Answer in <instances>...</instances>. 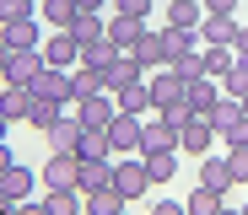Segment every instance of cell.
Here are the masks:
<instances>
[{
    "mask_svg": "<svg viewBox=\"0 0 248 215\" xmlns=\"http://www.w3.org/2000/svg\"><path fill=\"white\" fill-rule=\"evenodd\" d=\"M156 151H184V129L168 124L162 113L140 124V151H135V156H156Z\"/></svg>",
    "mask_w": 248,
    "mask_h": 215,
    "instance_id": "cell-1",
    "label": "cell"
},
{
    "mask_svg": "<svg viewBox=\"0 0 248 215\" xmlns=\"http://www.w3.org/2000/svg\"><path fill=\"white\" fill-rule=\"evenodd\" d=\"M146 86H151V102H156V108H168V102H184V97H189V81H184L173 65L151 70V75H146Z\"/></svg>",
    "mask_w": 248,
    "mask_h": 215,
    "instance_id": "cell-2",
    "label": "cell"
},
{
    "mask_svg": "<svg viewBox=\"0 0 248 215\" xmlns=\"http://www.w3.org/2000/svg\"><path fill=\"white\" fill-rule=\"evenodd\" d=\"M44 65H49L44 49H6V81H11V86H32Z\"/></svg>",
    "mask_w": 248,
    "mask_h": 215,
    "instance_id": "cell-3",
    "label": "cell"
},
{
    "mask_svg": "<svg viewBox=\"0 0 248 215\" xmlns=\"http://www.w3.org/2000/svg\"><path fill=\"white\" fill-rule=\"evenodd\" d=\"M113 188H119L124 199H140V194L151 188V172H146V156H130V161H119V167H113Z\"/></svg>",
    "mask_w": 248,
    "mask_h": 215,
    "instance_id": "cell-4",
    "label": "cell"
},
{
    "mask_svg": "<svg viewBox=\"0 0 248 215\" xmlns=\"http://www.w3.org/2000/svg\"><path fill=\"white\" fill-rule=\"evenodd\" d=\"M32 178H38V172H27L22 161H6V167H0V199H6V204H27L32 199Z\"/></svg>",
    "mask_w": 248,
    "mask_h": 215,
    "instance_id": "cell-5",
    "label": "cell"
},
{
    "mask_svg": "<svg viewBox=\"0 0 248 215\" xmlns=\"http://www.w3.org/2000/svg\"><path fill=\"white\" fill-rule=\"evenodd\" d=\"M49 188H76V178H81V156H70V151H49V161H44V172H38Z\"/></svg>",
    "mask_w": 248,
    "mask_h": 215,
    "instance_id": "cell-6",
    "label": "cell"
},
{
    "mask_svg": "<svg viewBox=\"0 0 248 215\" xmlns=\"http://www.w3.org/2000/svg\"><path fill=\"white\" fill-rule=\"evenodd\" d=\"M113 113H119V97H113V92H97V97H87V102H76V118L87 124V129H108Z\"/></svg>",
    "mask_w": 248,
    "mask_h": 215,
    "instance_id": "cell-7",
    "label": "cell"
},
{
    "mask_svg": "<svg viewBox=\"0 0 248 215\" xmlns=\"http://www.w3.org/2000/svg\"><path fill=\"white\" fill-rule=\"evenodd\" d=\"M140 113H113V124H108V140H113V151H140Z\"/></svg>",
    "mask_w": 248,
    "mask_h": 215,
    "instance_id": "cell-8",
    "label": "cell"
},
{
    "mask_svg": "<svg viewBox=\"0 0 248 215\" xmlns=\"http://www.w3.org/2000/svg\"><path fill=\"white\" fill-rule=\"evenodd\" d=\"M200 183H205V188H216V194L227 199V194H232V183H237V178H232V161L205 151V156H200Z\"/></svg>",
    "mask_w": 248,
    "mask_h": 215,
    "instance_id": "cell-9",
    "label": "cell"
},
{
    "mask_svg": "<svg viewBox=\"0 0 248 215\" xmlns=\"http://www.w3.org/2000/svg\"><path fill=\"white\" fill-rule=\"evenodd\" d=\"M76 108L70 102H54V97H32V108H27V129H54V124H65Z\"/></svg>",
    "mask_w": 248,
    "mask_h": 215,
    "instance_id": "cell-10",
    "label": "cell"
},
{
    "mask_svg": "<svg viewBox=\"0 0 248 215\" xmlns=\"http://www.w3.org/2000/svg\"><path fill=\"white\" fill-rule=\"evenodd\" d=\"M27 108H32V92L27 86H0V124H27Z\"/></svg>",
    "mask_w": 248,
    "mask_h": 215,
    "instance_id": "cell-11",
    "label": "cell"
},
{
    "mask_svg": "<svg viewBox=\"0 0 248 215\" xmlns=\"http://www.w3.org/2000/svg\"><path fill=\"white\" fill-rule=\"evenodd\" d=\"M146 32H151L146 16H113V22H108V43H119V54H130Z\"/></svg>",
    "mask_w": 248,
    "mask_h": 215,
    "instance_id": "cell-12",
    "label": "cell"
},
{
    "mask_svg": "<svg viewBox=\"0 0 248 215\" xmlns=\"http://www.w3.org/2000/svg\"><path fill=\"white\" fill-rule=\"evenodd\" d=\"M237 16H205L200 22V49H216V43H232V49H237Z\"/></svg>",
    "mask_w": 248,
    "mask_h": 215,
    "instance_id": "cell-13",
    "label": "cell"
},
{
    "mask_svg": "<svg viewBox=\"0 0 248 215\" xmlns=\"http://www.w3.org/2000/svg\"><path fill=\"white\" fill-rule=\"evenodd\" d=\"M211 140H216V124H211V113H194V118L184 124V151L205 156V151H211Z\"/></svg>",
    "mask_w": 248,
    "mask_h": 215,
    "instance_id": "cell-14",
    "label": "cell"
},
{
    "mask_svg": "<svg viewBox=\"0 0 248 215\" xmlns=\"http://www.w3.org/2000/svg\"><path fill=\"white\" fill-rule=\"evenodd\" d=\"M81 161H113V140H108V129H87L81 124V145H76Z\"/></svg>",
    "mask_w": 248,
    "mask_h": 215,
    "instance_id": "cell-15",
    "label": "cell"
},
{
    "mask_svg": "<svg viewBox=\"0 0 248 215\" xmlns=\"http://www.w3.org/2000/svg\"><path fill=\"white\" fill-rule=\"evenodd\" d=\"M65 32L81 43V49H87V43H103V38H108V22H103L97 11H76V22H70Z\"/></svg>",
    "mask_w": 248,
    "mask_h": 215,
    "instance_id": "cell-16",
    "label": "cell"
},
{
    "mask_svg": "<svg viewBox=\"0 0 248 215\" xmlns=\"http://www.w3.org/2000/svg\"><path fill=\"white\" fill-rule=\"evenodd\" d=\"M135 81H146V70H140L135 54H119L113 70H103V86H108V92H119V86H135Z\"/></svg>",
    "mask_w": 248,
    "mask_h": 215,
    "instance_id": "cell-17",
    "label": "cell"
},
{
    "mask_svg": "<svg viewBox=\"0 0 248 215\" xmlns=\"http://www.w3.org/2000/svg\"><path fill=\"white\" fill-rule=\"evenodd\" d=\"M44 59H49V65H54V70H70V65H76V59H81V43H76V38H70V32H54V38H49V43H44Z\"/></svg>",
    "mask_w": 248,
    "mask_h": 215,
    "instance_id": "cell-18",
    "label": "cell"
},
{
    "mask_svg": "<svg viewBox=\"0 0 248 215\" xmlns=\"http://www.w3.org/2000/svg\"><path fill=\"white\" fill-rule=\"evenodd\" d=\"M200 22H205V6H200V0H168V27L200 32Z\"/></svg>",
    "mask_w": 248,
    "mask_h": 215,
    "instance_id": "cell-19",
    "label": "cell"
},
{
    "mask_svg": "<svg viewBox=\"0 0 248 215\" xmlns=\"http://www.w3.org/2000/svg\"><path fill=\"white\" fill-rule=\"evenodd\" d=\"M81 194H97V188H113V161H81V178H76Z\"/></svg>",
    "mask_w": 248,
    "mask_h": 215,
    "instance_id": "cell-20",
    "label": "cell"
},
{
    "mask_svg": "<svg viewBox=\"0 0 248 215\" xmlns=\"http://www.w3.org/2000/svg\"><path fill=\"white\" fill-rule=\"evenodd\" d=\"M113 97H119V113H140V118H146V113L156 108V102H151V86H146V81H135V86H119Z\"/></svg>",
    "mask_w": 248,
    "mask_h": 215,
    "instance_id": "cell-21",
    "label": "cell"
},
{
    "mask_svg": "<svg viewBox=\"0 0 248 215\" xmlns=\"http://www.w3.org/2000/svg\"><path fill=\"white\" fill-rule=\"evenodd\" d=\"M221 102V86H216V75H200V81H189V108L194 113H211Z\"/></svg>",
    "mask_w": 248,
    "mask_h": 215,
    "instance_id": "cell-22",
    "label": "cell"
},
{
    "mask_svg": "<svg viewBox=\"0 0 248 215\" xmlns=\"http://www.w3.org/2000/svg\"><path fill=\"white\" fill-rule=\"evenodd\" d=\"M6 49H44V38H38V22L27 16V22H6Z\"/></svg>",
    "mask_w": 248,
    "mask_h": 215,
    "instance_id": "cell-23",
    "label": "cell"
},
{
    "mask_svg": "<svg viewBox=\"0 0 248 215\" xmlns=\"http://www.w3.org/2000/svg\"><path fill=\"white\" fill-rule=\"evenodd\" d=\"M113 59H119V43H108V38L81 49V65H87V70H97V75H103V70H113Z\"/></svg>",
    "mask_w": 248,
    "mask_h": 215,
    "instance_id": "cell-24",
    "label": "cell"
},
{
    "mask_svg": "<svg viewBox=\"0 0 248 215\" xmlns=\"http://www.w3.org/2000/svg\"><path fill=\"white\" fill-rule=\"evenodd\" d=\"M130 54L140 59V70H162V65H168V54H162V32H146Z\"/></svg>",
    "mask_w": 248,
    "mask_h": 215,
    "instance_id": "cell-25",
    "label": "cell"
},
{
    "mask_svg": "<svg viewBox=\"0 0 248 215\" xmlns=\"http://www.w3.org/2000/svg\"><path fill=\"white\" fill-rule=\"evenodd\" d=\"M76 145H81V118L70 113L65 124H54V129H49V151H70V156H76Z\"/></svg>",
    "mask_w": 248,
    "mask_h": 215,
    "instance_id": "cell-26",
    "label": "cell"
},
{
    "mask_svg": "<svg viewBox=\"0 0 248 215\" xmlns=\"http://www.w3.org/2000/svg\"><path fill=\"white\" fill-rule=\"evenodd\" d=\"M76 194H81V188H49V194H44V215H76V210H81Z\"/></svg>",
    "mask_w": 248,
    "mask_h": 215,
    "instance_id": "cell-27",
    "label": "cell"
},
{
    "mask_svg": "<svg viewBox=\"0 0 248 215\" xmlns=\"http://www.w3.org/2000/svg\"><path fill=\"white\" fill-rule=\"evenodd\" d=\"M38 16H44L49 27H60V32H65V27L76 22V0H44V6H38Z\"/></svg>",
    "mask_w": 248,
    "mask_h": 215,
    "instance_id": "cell-28",
    "label": "cell"
},
{
    "mask_svg": "<svg viewBox=\"0 0 248 215\" xmlns=\"http://www.w3.org/2000/svg\"><path fill=\"white\" fill-rule=\"evenodd\" d=\"M237 65V49H227V43H216V49H205V75L227 81V70Z\"/></svg>",
    "mask_w": 248,
    "mask_h": 215,
    "instance_id": "cell-29",
    "label": "cell"
},
{
    "mask_svg": "<svg viewBox=\"0 0 248 215\" xmlns=\"http://www.w3.org/2000/svg\"><path fill=\"white\" fill-rule=\"evenodd\" d=\"M124 204H130V199H124L119 188H97V194H87V210H92V215H119Z\"/></svg>",
    "mask_w": 248,
    "mask_h": 215,
    "instance_id": "cell-30",
    "label": "cell"
},
{
    "mask_svg": "<svg viewBox=\"0 0 248 215\" xmlns=\"http://www.w3.org/2000/svg\"><path fill=\"white\" fill-rule=\"evenodd\" d=\"M221 204H227V199H221L216 188H205V183H200V188L189 194V204H184V210H189V215H216Z\"/></svg>",
    "mask_w": 248,
    "mask_h": 215,
    "instance_id": "cell-31",
    "label": "cell"
},
{
    "mask_svg": "<svg viewBox=\"0 0 248 215\" xmlns=\"http://www.w3.org/2000/svg\"><path fill=\"white\" fill-rule=\"evenodd\" d=\"M237 118H243V102H237V97H221V102L211 108V124H216V135H227V129H232Z\"/></svg>",
    "mask_w": 248,
    "mask_h": 215,
    "instance_id": "cell-32",
    "label": "cell"
},
{
    "mask_svg": "<svg viewBox=\"0 0 248 215\" xmlns=\"http://www.w3.org/2000/svg\"><path fill=\"white\" fill-rule=\"evenodd\" d=\"M146 172H151V183H168L173 172H178V151H156V156H146Z\"/></svg>",
    "mask_w": 248,
    "mask_h": 215,
    "instance_id": "cell-33",
    "label": "cell"
},
{
    "mask_svg": "<svg viewBox=\"0 0 248 215\" xmlns=\"http://www.w3.org/2000/svg\"><path fill=\"white\" fill-rule=\"evenodd\" d=\"M173 70H178L184 81H200V75H205V49H189L184 59H173Z\"/></svg>",
    "mask_w": 248,
    "mask_h": 215,
    "instance_id": "cell-34",
    "label": "cell"
},
{
    "mask_svg": "<svg viewBox=\"0 0 248 215\" xmlns=\"http://www.w3.org/2000/svg\"><path fill=\"white\" fill-rule=\"evenodd\" d=\"M221 86H227V97H243V92H248V65L237 59V65L227 70V81H221Z\"/></svg>",
    "mask_w": 248,
    "mask_h": 215,
    "instance_id": "cell-35",
    "label": "cell"
},
{
    "mask_svg": "<svg viewBox=\"0 0 248 215\" xmlns=\"http://www.w3.org/2000/svg\"><path fill=\"white\" fill-rule=\"evenodd\" d=\"M32 6H38V0H0V16H6V22H27Z\"/></svg>",
    "mask_w": 248,
    "mask_h": 215,
    "instance_id": "cell-36",
    "label": "cell"
},
{
    "mask_svg": "<svg viewBox=\"0 0 248 215\" xmlns=\"http://www.w3.org/2000/svg\"><path fill=\"white\" fill-rule=\"evenodd\" d=\"M113 6H119V16H151L156 0H113Z\"/></svg>",
    "mask_w": 248,
    "mask_h": 215,
    "instance_id": "cell-37",
    "label": "cell"
},
{
    "mask_svg": "<svg viewBox=\"0 0 248 215\" xmlns=\"http://www.w3.org/2000/svg\"><path fill=\"white\" fill-rule=\"evenodd\" d=\"M221 140H227V145H248V113H243V118H237L232 129H227V135H221Z\"/></svg>",
    "mask_w": 248,
    "mask_h": 215,
    "instance_id": "cell-38",
    "label": "cell"
},
{
    "mask_svg": "<svg viewBox=\"0 0 248 215\" xmlns=\"http://www.w3.org/2000/svg\"><path fill=\"white\" fill-rule=\"evenodd\" d=\"M237 0H205V16H232Z\"/></svg>",
    "mask_w": 248,
    "mask_h": 215,
    "instance_id": "cell-39",
    "label": "cell"
},
{
    "mask_svg": "<svg viewBox=\"0 0 248 215\" xmlns=\"http://www.w3.org/2000/svg\"><path fill=\"white\" fill-rule=\"evenodd\" d=\"M76 11H103V0H76Z\"/></svg>",
    "mask_w": 248,
    "mask_h": 215,
    "instance_id": "cell-40",
    "label": "cell"
},
{
    "mask_svg": "<svg viewBox=\"0 0 248 215\" xmlns=\"http://www.w3.org/2000/svg\"><path fill=\"white\" fill-rule=\"evenodd\" d=\"M237 102H243V113H248V92H243V97H237Z\"/></svg>",
    "mask_w": 248,
    "mask_h": 215,
    "instance_id": "cell-41",
    "label": "cell"
},
{
    "mask_svg": "<svg viewBox=\"0 0 248 215\" xmlns=\"http://www.w3.org/2000/svg\"><path fill=\"white\" fill-rule=\"evenodd\" d=\"M200 6H205V0H200Z\"/></svg>",
    "mask_w": 248,
    "mask_h": 215,
    "instance_id": "cell-42",
    "label": "cell"
}]
</instances>
